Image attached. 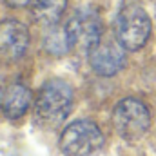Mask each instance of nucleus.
I'll use <instances>...</instances> for the list:
<instances>
[{"mask_svg":"<svg viewBox=\"0 0 156 156\" xmlns=\"http://www.w3.org/2000/svg\"><path fill=\"white\" fill-rule=\"evenodd\" d=\"M151 37V18L140 5H125L116 18V38L127 51L142 49Z\"/></svg>","mask_w":156,"mask_h":156,"instance_id":"4","label":"nucleus"},{"mask_svg":"<svg viewBox=\"0 0 156 156\" xmlns=\"http://www.w3.org/2000/svg\"><path fill=\"white\" fill-rule=\"evenodd\" d=\"M67 38L71 44V49L87 51L104 37L102 33V20L96 11L93 9H80L76 11L71 20L66 24Z\"/></svg>","mask_w":156,"mask_h":156,"instance_id":"5","label":"nucleus"},{"mask_svg":"<svg viewBox=\"0 0 156 156\" xmlns=\"http://www.w3.org/2000/svg\"><path fill=\"white\" fill-rule=\"evenodd\" d=\"M29 2H31V0H7V4H9V5H15V7H16V5H24V4H29Z\"/></svg>","mask_w":156,"mask_h":156,"instance_id":"11","label":"nucleus"},{"mask_svg":"<svg viewBox=\"0 0 156 156\" xmlns=\"http://www.w3.org/2000/svg\"><path fill=\"white\" fill-rule=\"evenodd\" d=\"M31 98H33L31 91L24 83L16 82V83L7 85L0 98V107H2L4 116H7L9 120L24 116L31 105Z\"/></svg>","mask_w":156,"mask_h":156,"instance_id":"8","label":"nucleus"},{"mask_svg":"<svg viewBox=\"0 0 156 156\" xmlns=\"http://www.w3.org/2000/svg\"><path fill=\"white\" fill-rule=\"evenodd\" d=\"M29 5L33 16L38 22L45 26H55L64 15L67 7V0H31Z\"/></svg>","mask_w":156,"mask_h":156,"instance_id":"9","label":"nucleus"},{"mask_svg":"<svg viewBox=\"0 0 156 156\" xmlns=\"http://www.w3.org/2000/svg\"><path fill=\"white\" fill-rule=\"evenodd\" d=\"M29 45V31L18 20L0 22V60L16 62L24 56Z\"/></svg>","mask_w":156,"mask_h":156,"instance_id":"7","label":"nucleus"},{"mask_svg":"<svg viewBox=\"0 0 156 156\" xmlns=\"http://www.w3.org/2000/svg\"><path fill=\"white\" fill-rule=\"evenodd\" d=\"M123 45L118 38H102L89 49V64L94 73L100 76H113L125 66V53Z\"/></svg>","mask_w":156,"mask_h":156,"instance_id":"6","label":"nucleus"},{"mask_svg":"<svg viewBox=\"0 0 156 156\" xmlns=\"http://www.w3.org/2000/svg\"><path fill=\"white\" fill-rule=\"evenodd\" d=\"M73 107V89L64 80H49L40 87L35 100V115L44 127L60 125Z\"/></svg>","mask_w":156,"mask_h":156,"instance_id":"1","label":"nucleus"},{"mask_svg":"<svg viewBox=\"0 0 156 156\" xmlns=\"http://www.w3.org/2000/svg\"><path fill=\"white\" fill-rule=\"evenodd\" d=\"M104 147V134L91 120L69 123L60 136V149L66 156H96Z\"/></svg>","mask_w":156,"mask_h":156,"instance_id":"3","label":"nucleus"},{"mask_svg":"<svg viewBox=\"0 0 156 156\" xmlns=\"http://www.w3.org/2000/svg\"><path fill=\"white\" fill-rule=\"evenodd\" d=\"M113 125L125 142H138L151 127V113L138 98H123L113 111Z\"/></svg>","mask_w":156,"mask_h":156,"instance_id":"2","label":"nucleus"},{"mask_svg":"<svg viewBox=\"0 0 156 156\" xmlns=\"http://www.w3.org/2000/svg\"><path fill=\"white\" fill-rule=\"evenodd\" d=\"M44 47L51 55H56V56L58 55H66L71 49V44H69V38H67L66 27H56V24L51 26V31L44 38Z\"/></svg>","mask_w":156,"mask_h":156,"instance_id":"10","label":"nucleus"}]
</instances>
